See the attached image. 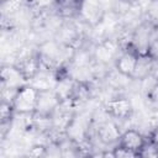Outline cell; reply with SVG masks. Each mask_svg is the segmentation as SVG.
<instances>
[{
    "mask_svg": "<svg viewBox=\"0 0 158 158\" xmlns=\"http://www.w3.org/2000/svg\"><path fill=\"white\" fill-rule=\"evenodd\" d=\"M15 109L12 106L11 100L2 99L1 105H0V118H1V125H10L12 117H14Z\"/></svg>",
    "mask_w": 158,
    "mask_h": 158,
    "instance_id": "cell-13",
    "label": "cell"
},
{
    "mask_svg": "<svg viewBox=\"0 0 158 158\" xmlns=\"http://www.w3.org/2000/svg\"><path fill=\"white\" fill-rule=\"evenodd\" d=\"M104 16L105 10L99 0H84L79 19H81L86 25L95 27L104 20Z\"/></svg>",
    "mask_w": 158,
    "mask_h": 158,
    "instance_id": "cell-3",
    "label": "cell"
},
{
    "mask_svg": "<svg viewBox=\"0 0 158 158\" xmlns=\"http://www.w3.org/2000/svg\"><path fill=\"white\" fill-rule=\"evenodd\" d=\"M146 56L148 58H151L154 63H158V31H157L156 27L153 30L152 38H151V41L148 43V47H147V51H146Z\"/></svg>",
    "mask_w": 158,
    "mask_h": 158,
    "instance_id": "cell-14",
    "label": "cell"
},
{
    "mask_svg": "<svg viewBox=\"0 0 158 158\" xmlns=\"http://www.w3.org/2000/svg\"><path fill=\"white\" fill-rule=\"evenodd\" d=\"M2 1H6V0H2Z\"/></svg>",
    "mask_w": 158,
    "mask_h": 158,
    "instance_id": "cell-20",
    "label": "cell"
},
{
    "mask_svg": "<svg viewBox=\"0 0 158 158\" xmlns=\"http://www.w3.org/2000/svg\"><path fill=\"white\" fill-rule=\"evenodd\" d=\"M112 157L114 158H133V157H139V156H138V153H136L128 148L116 144L112 148Z\"/></svg>",
    "mask_w": 158,
    "mask_h": 158,
    "instance_id": "cell-15",
    "label": "cell"
},
{
    "mask_svg": "<svg viewBox=\"0 0 158 158\" xmlns=\"http://www.w3.org/2000/svg\"><path fill=\"white\" fill-rule=\"evenodd\" d=\"M105 111L110 117L118 118V120H126L130 118L133 112L132 102L125 98V96H116L109 100L105 105Z\"/></svg>",
    "mask_w": 158,
    "mask_h": 158,
    "instance_id": "cell-4",
    "label": "cell"
},
{
    "mask_svg": "<svg viewBox=\"0 0 158 158\" xmlns=\"http://www.w3.org/2000/svg\"><path fill=\"white\" fill-rule=\"evenodd\" d=\"M2 86L7 90H16L17 88L26 84V79L17 68V65H7L1 69Z\"/></svg>",
    "mask_w": 158,
    "mask_h": 158,
    "instance_id": "cell-9",
    "label": "cell"
},
{
    "mask_svg": "<svg viewBox=\"0 0 158 158\" xmlns=\"http://www.w3.org/2000/svg\"><path fill=\"white\" fill-rule=\"evenodd\" d=\"M153 64H154V62L151 58H148L146 54L144 56H139L138 62H137V67H136V70H135V74H133L132 79L142 80L146 77L151 75L152 74V69H153Z\"/></svg>",
    "mask_w": 158,
    "mask_h": 158,
    "instance_id": "cell-12",
    "label": "cell"
},
{
    "mask_svg": "<svg viewBox=\"0 0 158 158\" xmlns=\"http://www.w3.org/2000/svg\"><path fill=\"white\" fill-rule=\"evenodd\" d=\"M138 58H139L138 52L128 42L123 47V49H121V52L116 56V58L114 60L116 72L125 78L132 79L135 70H136V67H137Z\"/></svg>",
    "mask_w": 158,
    "mask_h": 158,
    "instance_id": "cell-2",
    "label": "cell"
},
{
    "mask_svg": "<svg viewBox=\"0 0 158 158\" xmlns=\"http://www.w3.org/2000/svg\"><path fill=\"white\" fill-rule=\"evenodd\" d=\"M151 1H154V2H157V1H158V0H151Z\"/></svg>",
    "mask_w": 158,
    "mask_h": 158,
    "instance_id": "cell-19",
    "label": "cell"
},
{
    "mask_svg": "<svg viewBox=\"0 0 158 158\" xmlns=\"http://www.w3.org/2000/svg\"><path fill=\"white\" fill-rule=\"evenodd\" d=\"M16 65L20 69V72L22 73L26 81H28V80L36 78V75L40 73L42 62H41L40 54H33V56H28V57L21 59L20 63Z\"/></svg>",
    "mask_w": 158,
    "mask_h": 158,
    "instance_id": "cell-11",
    "label": "cell"
},
{
    "mask_svg": "<svg viewBox=\"0 0 158 158\" xmlns=\"http://www.w3.org/2000/svg\"><path fill=\"white\" fill-rule=\"evenodd\" d=\"M120 1H131V0H120Z\"/></svg>",
    "mask_w": 158,
    "mask_h": 158,
    "instance_id": "cell-18",
    "label": "cell"
},
{
    "mask_svg": "<svg viewBox=\"0 0 158 158\" xmlns=\"http://www.w3.org/2000/svg\"><path fill=\"white\" fill-rule=\"evenodd\" d=\"M28 154H30V156H35V157L44 156V154H46V148H44L43 146H40V144L33 146V147L31 148V151L28 152Z\"/></svg>",
    "mask_w": 158,
    "mask_h": 158,
    "instance_id": "cell-16",
    "label": "cell"
},
{
    "mask_svg": "<svg viewBox=\"0 0 158 158\" xmlns=\"http://www.w3.org/2000/svg\"><path fill=\"white\" fill-rule=\"evenodd\" d=\"M147 142H148V139L138 130L128 128V130L121 132V136H120L116 144L122 146L125 148H128V149L138 153V156H139L141 151L147 144Z\"/></svg>",
    "mask_w": 158,
    "mask_h": 158,
    "instance_id": "cell-7",
    "label": "cell"
},
{
    "mask_svg": "<svg viewBox=\"0 0 158 158\" xmlns=\"http://www.w3.org/2000/svg\"><path fill=\"white\" fill-rule=\"evenodd\" d=\"M120 136H121L120 127L112 121L102 122L101 125H99V127L96 130V137L104 144L117 143Z\"/></svg>",
    "mask_w": 158,
    "mask_h": 158,
    "instance_id": "cell-10",
    "label": "cell"
},
{
    "mask_svg": "<svg viewBox=\"0 0 158 158\" xmlns=\"http://www.w3.org/2000/svg\"><path fill=\"white\" fill-rule=\"evenodd\" d=\"M149 141L153 143V146H154V147L157 148V151H158V126H157V127L154 128V131L152 132Z\"/></svg>",
    "mask_w": 158,
    "mask_h": 158,
    "instance_id": "cell-17",
    "label": "cell"
},
{
    "mask_svg": "<svg viewBox=\"0 0 158 158\" xmlns=\"http://www.w3.org/2000/svg\"><path fill=\"white\" fill-rule=\"evenodd\" d=\"M153 30H154V27L151 23H147V22L141 23L135 30V32L131 37L130 44L138 52L139 56L146 54L148 43H149V41L152 38V35H153Z\"/></svg>",
    "mask_w": 158,
    "mask_h": 158,
    "instance_id": "cell-6",
    "label": "cell"
},
{
    "mask_svg": "<svg viewBox=\"0 0 158 158\" xmlns=\"http://www.w3.org/2000/svg\"><path fill=\"white\" fill-rule=\"evenodd\" d=\"M60 101L62 99L59 98L56 90H51V89L41 90L38 106L35 114H40V116L42 117H49L52 112L59 107Z\"/></svg>",
    "mask_w": 158,
    "mask_h": 158,
    "instance_id": "cell-5",
    "label": "cell"
},
{
    "mask_svg": "<svg viewBox=\"0 0 158 158\" xmlns=\"http://www.w3.org/2000/svg\"><path fill=\"white\" fill-rule=\"evenodd\" d=\"M83 2L84 0H54V10L60 19H78L80 16Z\"/></svg>",
    "mask_w": 158,
    "mask_h": 158,
    "instance_id": "cell-8",
    "label": "cell"
},
{
    "mask_svg": "<svg viewBox=\"0 0 158 158\" xmlns=\"http://www.w3.org/2000/svg\"><path fill=\"white\" fill-rule=\"evenodd\" d=\"M41 90L35 85L25 84L17 88L12 96V106L16 114L20 115H32L36 112L38 106Z\"/></svg>",
    "mask_w": 158,
    "mask_h": 158,
    "instance_id": "cell-1",
    "label": "cell"
}]
</instances>
